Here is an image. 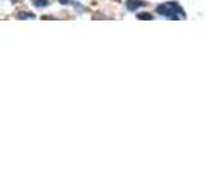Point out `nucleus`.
<instances>
[{
  "label": "nucleus",
  "instance_id": "f257e3e1",
  "mask_svg": "<svg viewBox=\"0 0 205 192\" xmlns=\"http://www.w3.org/2000/svg\"><path fill=\"white\" fill-rule=\"evenodd\" d=\"M141 5H142V3L138 2V0H128V2H127V8L129 10H135V9H137L138 7H141Z\"/></svg>",
  "mask_w": 205,
  "mask_h": 192
},
{
  "label": "nucleus",
  "instance_id": "f03ea898",
  "mask_svg": "<svg viewBox=\"0 0 205 192\" xmlns=\"http://www.w3.org/2000/svg\"><path fill=\"white\" fill-rule=\"evenodd\" d=\"M34 2V5L36 7H46L49 5V0H32Z\"/></svg>",
  "mask_w": 205,
  "mask_h": 192
},
{
  "label": "nucleus",
  "instance_id": "7ed1b4c3",
  "mask_svg": "<svg viewBox=\"0 0 205 192\" xmlns=\"http://www.w3.org/2000/svg\"><path fill=\"white\" fill-rule=\"evenodd\" d=\"M138 19H153L151 14H147V13H144V14H138L137 16Z\"/></svg>",
  "mask_w": 205,
  "mask_h": 192
},
{
  "label": "nucleus",
  "instance_id": "20e7f679",
  "mask_svg": "<svg viewBox=\"0 0 205 192\" xmlns=\"http://www.w3.org/2000/svg\"><path fill=\"white\" fill-rule=\"evenodd\" d=\"M27 17H34V14H28V13L27 14L26 13L25 14H18V18H27Z\"/></svg>",
  "mask_w": 205,
  "mask_h": 192
},
{
  "label": "nucleus",
  "instance_id": "39448f33",
  "mask_svg": "<svg viewBox=\"0 0 205 192\" xmlns=\"http://www.w3.org/2000/svg\"><path fill=\"white\" fill-rule=\"evenodd\" d=\"M58 2H59L60 4H64V5H66V4H69V3H71L69 0H58Z\"/></svg>",
  "mask_w": 205,
  "mask_h": 192
},
{
  "label": "nucleus",
  "instance_id": "423d86ee",
  "mask_svg": "<svg viewBox=\"0 0 205 192\" xmlns=\"http://www.w3.org/2000/svg\"><path fill=\"white\" fill-rule=\"evenodd\" d=\"M13 3H18V2H21V0H12Z\"/></svg>",
  "mask_w": 205,
  "mask_h": 192
}]
</instances>
